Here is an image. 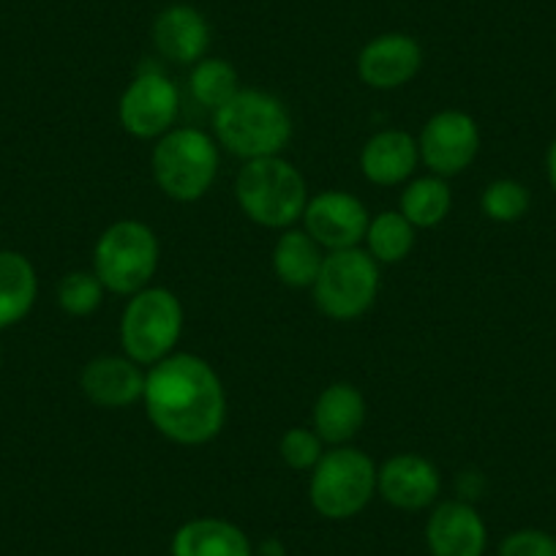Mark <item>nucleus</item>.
Wrapping results in <instances>:
<instances>
[{"label": "nucleus", "mask_w": 556, "mask_h": 556, "mask_svg": "<svg viewBox=\"0 0 556 556\" xmlns=\"http://www.w3.org/2000/svg\"><path fill=\"white\" fill-rule=\"evenodd\" d=\"M426 545L431 556H483L489 529L472 502H442L426 523Z\"/></svg>", "instance_id": "14"}, {"label": "nucleus", "mask_w": 556, "mask_h": 556, "mask_svg": "<svg viewBox=\"0 0 556 556\" xmlns=\"http://www.w3.org/2000/svg\"><path fill=\"white\" fill-rule=\"evenodd\" d=\"M218 146L243 162L281 156L292 139V117L281 99L265 90H238L227 104L213 112Z\"/></svg>", "instance_id": "2"}, {"label": "nucleus", "mask_w": 556, "mask_h": 556, "mask_svg": "<svg viewBox=\"0 0 556 556\" xmlns=\"http://www.w3.org/2000/svg\"><path fill=\"white\" fill-rule=\"evenodd\" d=\"M39 295V278L20 251H0V328L23 323Z\"/></svg>", "instance_id": "21"}, {"label": "nucleus", "mask_w": 556, "mask_h": 556, "mask_svg": "<svg viewBox=\"0 0 556 556\" xmlns=\"http://www.w3.org/2000/svg\"><path fill=\"white\" fill-rule=\"evenodd\" d=\"M159 267V240L148 224L123 218L106 227L93 249V273L106 292L137 295L151 287Z\"/></svg>", "instance_id": "5"}, {"label": "nucleus", "mask_w": 556, "mask_h": 556, "mask_svg": "<svg viewBox=\"0 0 556 556\" xmlns=\"http://www.w3.org/2000/svg\"><path fill=\"white\" fill-rule=\"evenodd\" d=\"M235 197L249 222L265 229H287L303 218L308 189L295 164L267 156L243 164L235 180Z\"/></svg>", "instance_id": "3"}, {"label": "nucleus", "mask_w": 556, "mask_h": 556, "mask_svg": "<svg viewBox=\"0 0 556 556\" xmlns=\"http://www.w3.org/2000/svg\"><path fill=\"white\" fill-rule=\"evenodd\" d=\"M83 393L88 395L90 404L101 406V409H123L137 401H142L146 393V371L126 355H104L93 357L88 366L83 368Z\"/></svg>", "instance_id": "15"}, {"label": "nucleus", "mask_w": 556, "mask_h": 556, "mask_svg": "<svg viewBox=\"0 0 556 556\" xmlns=\"http://www.w3.org/2000/svg\"><path fill=\"white\" fill-rule=\"evenodd\" d=\"M377 494V467L363 451L339 445L325 451L308 480V500L323 518L346 521L368 507Z\"/></svg>", "instance_id": "6"}, {"label": "nucleus", "mask_w": 556, "mask_h": 556, "mask_svg": "<svg viewBox=\"0 0 556 556\" xmlns=\"http://www.w3.org/2000/svg\"><path fill=\"white\" fill-rule=\"evenodd\" d=\"M529 205H532V194H529L527 186L510 178L491 180L483 189V197H480V207H483L485 218L496 224L521 222L529 213Z\"/></svg>", "instance_id": "25"}, {"label": "nucleus", "mask_w": 556, "mask_h": 556, "mask_svg": "<svg viewBox=\"0 0 556 556\" xmlns=\"http://www.w3.org/2000/svg\"><path fill=\"white\" fill-rule=\"evenodd\" d=\"M153 45L159 55L180 66H194L207 55L211 47V25L205 14L189 3H175L159 12L153 23Z\"/></svg>", "instance_id": "16"}, {"label": "nucleus", "mask_w": 556, "mask_h": 556, "mask_svg": "<svg viewBox=\"0 0 556 556\" xmlns=\"http://www.w3.org/2000/svg\"><path fill=\"white\" fill-rule=\"evenodd\" d=\"M278 453H281L287 467L295 469V472H312L325 451L323 440L314 429H290L278 442Z\"/></svg>", "instance_id": "27"}, {"label": "nucleus", "mask_w": 556, "mask_h": 556, "mask_svg": "<svg viewBox=\"0 0 556 556\" xmlns=\"http://www.w3.org/2000/svg\"><path fill=\"white\" fill-rule=\"evenodd\" d=\"M314 431L328 445H346L366 424V399L350 382H333L317 395L312 412Z\"/></svg>", "instance_id": "18"}, {"label": "nucleus", "mask_w": 556, "mask_h": 556, "mask_svg": "<svg viewBox=\"0 0 556 556\" xmlns=\"http://www.w3.org/2000/svg\"><path fill=\"white\" fill-rule=\"evenodd\" d=\"M146 412L175 445H205L227 420V393L213 366L189 352H173L146 374Z\"/></svg>", "instance_id": "1"}, {"label": "nucleus", "mask_w": 556, "mask_h": 556, "mask_svg": "<svg viewBox=\"0 0 556 556\" xmlns=\"http://www.w3.org/2000/svg\"><path fill=\"white\" fill-rule=\"evenodd\" d=\"M173 556H254V545L232 521L191 518L175 532Z\"/></svg>", "instance_id": "19"}, {"label": "nucleus", "mask_w": 556, "mask_h": 556, "mask_svg": "<svg viewBox=\"0 0 556 556\" xmlns=\"http://www.w3.org/2000/svg\"><path fill=\"white\" fill-rule=\"evenodd\" d=\"M420 151L417 139L401 128L377 131L361 151V173L374 186H399L412 178Z\"/></svg>", "instance_id": "17"}, {"label": "nucleus", "mask_w": 556, "mask_h": 556, "mask_svg": "<svg viewBox=\"0 0 556 556\" xmlns=\"http://www.w3.org/2000/svg\"><path fill=\"white\" fill-rule=\"evenodd\" d=\"M323 260V245L306 229H287L273 245V273L292 290H312Z\"/></svg>", "instance_id": "20"}, {"label": "nucleus", "mask_w": 556, "mask_h": 556, "mask_svg": "<svg viewBox=\"0 0 556 556\" xmlns=\"http://www.w3.org/2000/svg\"><path fill=\"white\" fill-rule=\"evenodd\" d=\"M500 556H556V538L543 529H518L502 540Z\"/></svg>", "instance_id": "28"}, {"label": "nucleus", "mask_w": 556, "mask_h": 556, "mask_svg": "<svg viewBox=\"0 0 556 556\" xmlns=\"http://www.w3.org/2000/svg\"><path fill=\"white\" fill-rule=\"evenodd\" d=\"M191 96L197 99V104L207 106V110L216 112L218 106L227 104L235 93L240 90L238 72L229 61L224 58H202L194 63L189 77Z\"/></svg>", "instance_id": "24"}, {"label": "nucleus", "mask_w": 556, "mask_h": 556, "mask_svg": "<svg viewBox=\"0 0 556 556\" xmlns=\"http://www.w3.org/2000/svg\"><path fill=\"white\" fill-rule=\"evenodd\" d=\"M184 333V306L164 287H146L131 295L121 317V346L137 366H156L169 357Z\"/></svg>", "instance_id": "7"}, {"label": "nucleus", "mask_w": 556, "mask_h": 556, "mask_svg": "<svg viewBox=\"0 0 556 556\" xmlns=\"http://www.w3.org/2000/svg\"><path fill=\"white\" fill-rule=\"evenodd\" d=\"M442 491L440 469L417 453H395L377 467V494L395 510L417 513L437 502Z\"/></svg>", "instance_id": "12"}, {"label": "nucleus", "mask_w": 556, "mask_h": 556, "mask_svg": "<svg viewBox=\"0 0 556 556\" xmlns=\"http://www.w3.org/2000/svg\"><path fill=\"white\" fill-rule=\"evenodd\" d=\"M453 207V191L447 186V178L440 175H426L406 184L401 191L399 213L415 229H431L447 218Z\"/></svg>", "instance_id": "22"}, {"label": "nucleus", "mask_w": 556, "mask_h": 556, "mask_svg": "<svg viewBox=\"0 0 556 556\" xmlns=\"http://www.w3.org/2000/svg\"><path fill=\"white\" fill-rule=\"evenodd\" d=\"M218 175L216 139L202 128H169L153 148V178L175 202H197Z\"/></svg>", "instance_id": "4"}, {"label": "nucleus", "mask_w": 556, "mask_h": 556, "mask_svg": "<svg viewBox=\"0 0 556 556\" xmlns=\"http://www.w3.org/2000/svg\"><path fill=\"white\" fill-rule=\"evenodd\" d=\"M424 66V47L409 34L374 36L357 52V77L366 88L395 90L417 77Z\"/></svg>", "instance_id": "13"}, {"label": "nucleus", "mask_w": 556, "mask_h": 556, "mask_svg": "<svg viewBox=\"0 0 556 556\" xmlns=\"http://www.w3.org/2000/svg\"><path fill=\"white\" fill-rule=\"evenodd\" d=\"M366 245L374 260L382 265H395L415 249V227L399 211H384L368 222Z\"/></svg>", "instance_id": "23"}, {"label": "nucleus", "mask_w": 556, "mask_h": 556, "mask_svg": "<svg viewBox=\"0 0 556 556\" xmlns=\"http://www.w3.org/2000/svg\"><path fill=\"white\" fill-rule=\"evenodd\" d=\"M371 216L368 207L350 191L330 189L312 197L303 211V229L323 245L325 251L355 249L366 240Z\"/></svg>", "instance_id": "11"}, {"label": "nucleus", "mask_w": 556, "mask_h": 556, "mask_svg": "<svg viewBox=\"0 0 556 556\" xmlns=\"http://www.w3.org/2000/svg\"><path fill=\"white\" fill-rule=\"evenodd\" d=\"M104 285L93 270H72L58 285V306L72 317H88L101 306Z\"/></svg>", "instance_id": "26"}, {"label": "nucleus", "mask_w": 556, "mask_h": 556, "mask_svg": "<svg viewBox=\"0 0 556 556\" xmlns=\"http://www.w3.org/2000/svg\"><path fill=\"white\" fill-rule=\"evenodd\" d=\"M180 112V93L162 68L142 66L117 101L123 131L137 139L164 137Z\"/></svg>", "instance_id": "9"}, {"label": "nucleus", "mask_w": 556, "mask_h": 556, "mask_svg": "<svg viewBox=\"0 0 556 556\" xmlns=\"http://www.w3.org/2000/svg\"><path fill=\"white\" fill-rule=\"evenodd\" d=\"M312 292L328 319L350 323L363 317L379 295V262L361 245L328 251Z\"/></svg>", "instance_id": "8"}, {"label": "nucleus", "mask_w": 556, "mask_h": 556, "mask_svg": "<svg viewBox=\"0 0 556 556\" xmlns=\"http://www.w3.org/2000/svg\"><path fill=\"white\" fill-rule=\"evenodd\" d=\"M420 162L431 169V175L453 178L462 175L478 159L480 128L472 115L462 110H442L429 117L417 137Z\"/></svg>", "instance_id": "10"}, {"label": "nucleus", "mask_w": 556, "mask_h": 556, "mask_svg": "<svg viewBox=\"0 0 556 556\" xmlns=\"http://www.w3.org/2000/svg\"><path fill=\"white\" fill-rule=\"evenodd\" d=\"M545 175H548L551 189L556 191V139L548 146V153H545Z\"/></svg>", "instance_id": "29"}]
</instances>
